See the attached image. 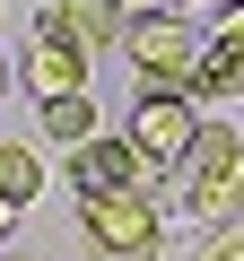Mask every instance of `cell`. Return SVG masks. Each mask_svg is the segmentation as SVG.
I'll return each instance as SVG.
<instances>
[{
  "label": "cell",
  "instance_id": "7c38bea8",
  "mask_svg": "<svg viewBox=\"0 0 244 261\" xmlns=\"http://www.w3.org/2000/svg\"><path fill=\"white\" fill-rule=\"evenodd\" d=\"M218 44H244V9H218Z\"/></svg>",
  "mask_w": 244,
  "mask_h": 261
},
{
  "label": "cell",
  "instance_id": "9c48e42d",
  "mask_svg": "<svg viewBox=\"0 0 244 261\" xmlns=\"http://www.w3.org/2000/svg\"><path fill=\"white\" fill-rule=\"evenodd\" d=\"M44 183H53V174H44V157H35L27 140H0V192H9L18 209H35V200H44Z\"/></svg>",
  "mask_w": 244,
  "mask_h": 261
},
{
  "label": "cell",
  "instance_id": "52a82bcc",
  "mask_svg": "<svg viewBox=\"0 0 244 261\" xmlns=\"http://www.w3.org/2000/svg\"><path fill=\"white\" fill-rule=\"evenodd\" d=\"M27 96H35V105L87 96V53H70V44H35V53H27Z\"/></svg>",
  "mask_w": 244,
  "mask_h": 261
},
{
  "label": "cell",
  "instance_id": "30bf717a",
  "mask_svg": "<svg viewBox=\"0 0 244 261\" xmlns=\"http://www.w3.org/2000/svg\"><path fill=\"white\" fill-rule=\"evenodd\" d=\"M44 130L61 148H87L96 140V96H61V105H44Z\"/></svg>",
  "mask_w": 244,
  "mask_h": 261
},
{
  "label": "cell",
  "instance_id": "3957f363",
  "mask_svg": "<svg viewBox=\"0 0 244 261\" xmlns=\"http://www.w3.org/2000/svg\"><path fill=\"white\" fill-rule=\"evenodd\" d=\"M201 53H209V35H201L192 18H149V27H131V35H122V61H131V79H140V87H166V96H192Z\"/></svg>",
  "mask_w": 244,
  "mask_h": 261
},
{
  "label": "cell",
  "instance_id": "8fae6325",
  "mask_svg": "<svg viewBox=\"0 0 244 261\" xmlns=\"http://www.w3.org/2000/svg\"><path fill=\"white\" fill-rule=\"evenodd\" d=\"M113 9H122V27H149V18H183L192 0H113Z\"/></svg>",
  "mask_w": 244,
  "mask_h": 261
},
{
  "label": "cell",
  "instance_id": "5b68a950",
  "mask_svg": "<svg viewBox=\"0 0 244 261\" xmlns=\"http://www.w3.org/2000/svg\"><path fill=\"white\" fill-rule=\"evenodd\" d=\"M157 174L131 157V140H105V130H96V140L87 148H70V192L79 200H113V192H149Z\"/></svg>",
  "mask_w": 244,
  "mask_h": 261
},
{
  "label": "cell",
  "instance_id": "6da1fadb",
  "mask_svg": "<svg viewBox=\"0 0 244 261\" xmlns=\"http://www.w3.org/2000/svg\"><path fill=\"white\" fill-rule=\"evenodd\" d=\"M183 209L218 235V226H244V130H209L201 122V140L183 157Z\"/></svg>",
  "mask_w": 244,
  "mask_h": 261
},
{
  "label": "cell",
  "instance_id": "ba28073f",
  "mask_svg": "<svg viewBox=\"0 0 244 261\" xmlns=\"http://www.w3.org/2000/svg\"><path fill=\"white\" fill-rule=\"evenodd\" d=\"M192 105H244V44H218L201 53V79H192Z\"/></svg>",
  "mask_w": 244,
  "mask_h": 261
},
{
  "label": "cell",
  "instance_id": "7a4b0ae2",
  "mask_svg": "<svg viewBox=\"0 0 244 261\" xmlns=\"http://www.w3.org/2000/svg\"><path fill=\"white\" fill-rule=\"evenodd\" d=\"M79 235L96 261H157L166 252V218L149 192H113V200H79Z\"/></svg>",
  "mask_w": 244,
  "mask_h": 261
},
{
  "label": "cell",
  "instance_id": "9a60e30c",
  "mask_svg": "<svg viewBox=\"0 0 244 261\" xmlns=\"http://www.w3.org/2000/svg\"><path fill=\"white\" fill-rule=\"evenodd\" d=\"M218 9H244V0H218Z\"/></svg>",
  "mask_w": 244,
  "mask_h": 261
},
{
  "label": "cell",
  "instance_id": "5bb4252c",
  "mask_svg": "<svg viewBox=\"0 0 244 261\" xmlns=\"http://www.w3.org/2000/svg\"><path fill=\"white\" fill-rule=\"evenodd\" d=\"M0 87H9V61H0Z\"/></svg>",
  "mask_w": 244,
  "mask_h": 261
},
{
  "label": "cell",
  "instance_id": "4fadbf2b",
  "mask_svg": "<svg viewBox=\"0 0 244 261\" xmlns=\"http://www.w3.org/2000/svg\"><path fill=\"white\" fill-rule=\"evenodd\" d=\"M18 218H27V209H18L9 192H0V235H18Z\"/></svg>",
  "mask_w": 244,
  "mask_h": 261
},
{
  "label": "cell",
  "instance_id": "8992f818",
  "mask_svg": "<svg viewBox=\"0 0 244 261\" xmlns=\"http://www.w3.org/2000/svg\"><path fill=\"white\" fill-rule=\"evenodd\" d=\"M122 35L131 27H122L113 0H44V18H35V44H70V53H105Z\"/></svg>",
  "mask_w": 244,
  "mask_h": 261
},
{
  "label": "cell",
  "instance_id": "277c9868",
  "mask_svg": "<svg viewBox=\"0 0 244 261\" xmlns=\"http://www.w3.org/2000/svg\"><path fill=\"white\" fill-rule=\"evenodd\" d=\"M122 140H131V157H140L149 174H183V157H192V140H201V105H192V96H166V87H140Z\"/></svg>",
  "mask_w": 244,
  "mask_h": 261
}]
</instances>
